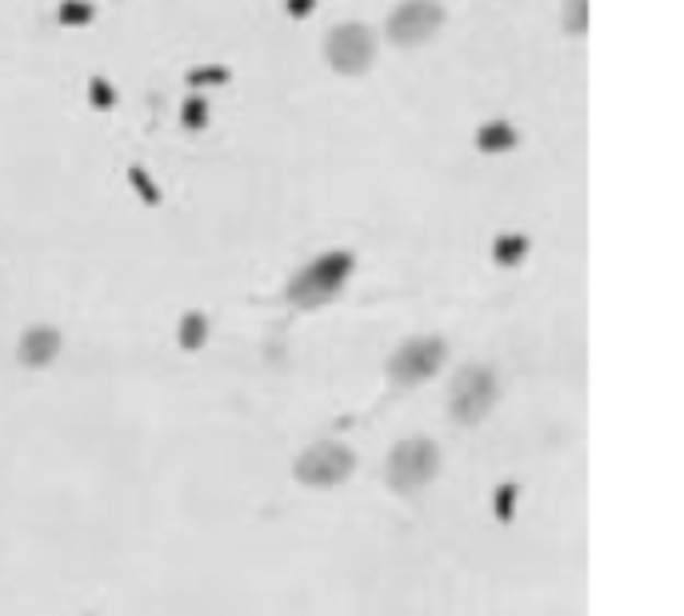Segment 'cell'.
I'll use <instances>...</instances> for the list:
<instances>
[{"label":"cell","instance_id":"cell-16","mask_svg":"<svg viewBox=\"0 0 684 616\" xmlns=\"http://www.w3.org/2000/svg\"><path fill=\"white\" fill-rule=\"evenodd\" d=\"M228 69H193L189 72V84H225Z\"/></svg>","mask_w":684,"mask_h":616},{"label":"cell","instance_id":"cell-11","mask_svg":"<svg viewBox=\"0 0 684 616\" xmlns=\"http://www.w3.org/2000/svg\"><path fill=\"white\" fill-rule=\"evenodd\" d=\"M525 252H528V240L525 237H501L497 244H492V256H497L501 264L525 261Z\"/></svg>","mask_w":684,"mask_h":616},{"label":"cell","instance_id":"cell-6","mask_svg":"<svg viewBox=\"0 0 684 616\" xmlns=\"http://www.w3.org/2000/svg\"><path fill=\"white\" fill-rule=\"evenodd\" d=\"M497 404V373L485 365H468L460 377L453 380V392H448V409H453L456 421H480L485 412Z\"/></svg>","mask_w":684,"mask_h":616},{"label":"cell","instance_id":"cell-9","mask_svg":"<svg viewBox=\"0 0 684 616\" xmlns=\"http://www.w3.org/2000/svg\"><path fill=\"white\" fill-rule=\"evenodd\" d=\"M516 128L509 125V121H489V125L477 128V149L489 152V157H497V152H509L516 149Z\"/></svg>","mask_w":684,"mask_h":616},{"label":"cell","instance_id":"cell-5","mask_svg":"<svg viewBox=\"0 0 684 616\" xmlns=\"http://www.w3.org/2000/svg\"><path fill=\"white\" fill-rule=\"evenodd\" d=\"M356 457L341 441H320V445L305 448L297 457V480L300 484H312V489H332V484H341L349 472H353Z\"/></svg>","mask_w":684,"mask_h":616},{"label":"cell","instance_id":"cell-14","mask_svg":"<svg viewBox=\"0 0 684 616\" xmlns=\"http://www.w3.org/2000/svg\"><path fill=\"white\" fill-rule=\"evenodd\" d=\"M181 121L189 128H201L208 121V104H205V96H189L184 101V109H181Z\"/></svg>","mask_w":684,"mask_h":616},{"label":"cell","instance_id":"cell-3","mask_svg":"<svg viewBox=\"0 0 684 616\" xmlns=\"http://www.w3.org/2000/svg\"><path fill=\"white\" fill-rule=\"evenodd\" d=\"M441 28H445V9H441V0H400L385 21V36L397 48L429 45Z\"/></svg>","mask_w":684,"mask_h":616},{"label":"cell","instance_id":"cell-1","mask_svg":"<svg viewBox=\"0 0 684 616\" xmlns=\"http://www.w3.org/2000/svg\"><path fill=\"white\" fill-rule=\"evenodd\" d=\"M349 276H353V252H344V249L324 252V256L305 264V269L288 281V300L300 308H317L337 297Z\"/></svg>","mask_w":684,"mask_h":616},{"label":"cell","instance_id":"cell-17","mask_svg":"<svg viewBox=\"0 0 684 616\" xmlns=\"http://www.w3.org/2000/svg\"><path fill=\"white\" fill-rule=\"evenodd\" d=\"M128 176H133V184H137V193H145V201H149V205H157L160 196H157V189H152L149 176H145V172H140V169H133V172H128Z\"/></svg>","mask_w":684,"mask_h":616},{"label":"cell","instance_id":"cell-13","mask_svg":"<svg viewBox=\"0 0 684 616\" xmlns=\"http://www.w3.org/2000/svg\"><path fill=\"white\" fill-rule=\"evenodd\" d=\"M57 16H60V24H89L92 21V4L89 0H65Z\"/></svg>","mask_w":684,"mask_h":616},{"label":"cell","instance_id":"cell-4","mask_svg":"<svg viewBox=\"0 0 684 616\" xmlns=\"http://www.w3.org/2000/svg\"><path fill=\"white\" fill-rule=\"evenodd\" d=\"M436 468H441V448L433 441H421V436L400 441L388 453V484L400 492H417L436 477Z\"/></svg>","mask_w":684,"mask_h":616},{"label":"cell","instance_id":"cell-18","mask_svg":"<svg viewBox=\"0 0 684 616\" xmlns=\"http://www.w3.org/2000/svg\"><path fill=\"white\" fill-rule=\"evenodd\" d=\"M312 4H317V0H288V12H293V16H308Z\"/></svg>","mask_w":684,"mask_h":616},{"label":"cell","instance_id":"cell-15","mask_svg":"<svg viewBox=\"0 0 684 616\" xmlns=\"http://www.w3.org/2000/svg\"><path fill=\"white\" fill-rule=\"evenodd\" d=\"M89 89H92V104H96V109H113L116 92H113V84H109V80H104V77H92Z\"/></svg>","mask_w":684,"mask_h":616},{"label":"cell","instance_id":"cell-10","mask_svg":"<svg viewBox=\"0 0 684 616\" xmlns=\"http://www.w3.org/2000/svg\"><path fill=\"white\" fill-rule=\"evenodd\" d=\"M208 336V320L201 317V312H189V317L181 320V344L184 349H201Z\"/></svg>","mask_w":684,"mask_h":616},{"label":"cell","instance_id":"cell-12","mask_svg":"<svg viewBox=\"0 0 684 616\" xmlns=\"http://www.w3.org/2000/svg\"><path fill=\"white\" fill-rule=\"evenodd\" d=\"M565 28H569L572 36L589 33V0H569V4H565Z\"/></svg>","mask_w":684,"mask_h":616},{"label":"cell","instance_id":"cell-8","mask_svg":"<svg viewBox=\"0 0 684 616\" xmlns=\"http://www.w3.org/2000/svg\"><path fill=\"white\" fill-rule=\"evenodd\" d=\"M60 353V332L48 329V324H36V329H29L21 336V349H16V356H21L29 368H45L53 365Z\"/></svg>","mask_w":684,"mask_h":616},{"label":"cell","instance_id":"cell-2","mask_svg":"<svg viewBox=\"0 0 684 616\" xmlns=\"http://www.w3.org/2000/svg\"><path fill=\"white\" fill-rule=\"evenodd\" d=\"M324 60L341 77H361L377 60V33L361 21H344L324 36Z\"/></svg>","mask_w":684,"mask_h":616},{"label":"cell","instance_id":"cell-7","mask_svg":"<svg viewBox=\"0 0 684 616\" xmlns=\"http://www.w3.org/2000/svg\"><path fill=\"white\" fill-rule=\"evenodd\" d=\"M445 365V341L436 336H417V341L400 344L397 356L388 361V377L397 385H417V380H429L436 368Z\"/></svg>","mask_w":684,"mask_h":616}]
</instances>
